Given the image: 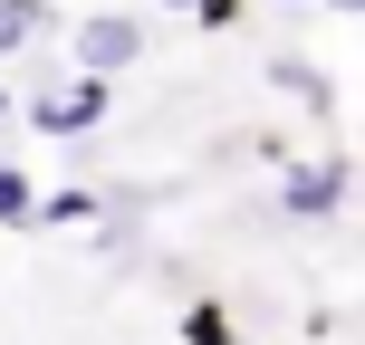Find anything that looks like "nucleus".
Wrapping results in <instances>:
<instances>
[{
    "label": "nucleus",
    "mask_w": 365,
    "mask_h": 345,
    "mask_svg": "<svg viewBox=\"0 0 365 345\" xmlns=\"http://www.w3.org/2000/svg\"><path fill=\"white\" fill-rule=\"evenodd\" d=\"M327 10H356V0H327Z\"/></svg>",
    "instance_id": "9"
},
{
    "label": "nucleus",
    "mask_w": 365,
    "mask_h": 345,
    "mask_svg": "<svg viewBox=\"0 0 365 345\" xmlns=\"http://www.w3.org/2000/svg\"><path fill=\"white\" fill-rule=\"evenodd\" d=\"M135 58H145V19H125V10L77 19V77H106L115 87V68H135Z\"/></svg>",
    "instance_id": "1"
},
{
    "label": "nucleus",
    "mask_w": 365,
    "mask_h": 345,
    "mask_svg": "<svg viewBox=\"0 0 365 345\" xmlns=\"http://www.w3.org/2000/svg\"><path fill=\"white\" fill-rule=\"evenodd\" d=\"M29 211H38L29 173H10V164H0V230H29Z\"/></svg>",
    "instance_id": "5"
},
{
    "label": "nucleus",
    "mask_w": 365,
    "mask_h": 345,
    "mask_svg": "<svg viewBox=\"0 0 365 345\" xmlns=\"http://www.w3.org/2000/svg\"><path fill=\"white\" fill-rule=\"evenodd\" d=\"M182 345H240L221 307H182Z\"/></svg>",
    "instance_id": "6"
},
{
    "label": "nucleus",
    "mask_w": 365,
    "mask_h": 345,
    "mask_svg": "<svg viewBox=\"0 0 365 345\" xmlns=\"http://www.w3.org/2000/svg\"><path fill=\"white\" fill-rule=\"evenodd\" d=\"M192 19L202 29H240V0H192Z\"/></svg>",
    "instance_id": "8"
},
{
    "label": "nucleus",
    "mask_w": 365,
    "mask_h": 345,
    "mask_svg": "<svg viewBox=\"0 0 365 345\" xmlns=\"http://www.w3.org/2000/svg\"><path fill=\"white\" fill-rule=\"evenodd\" d=\"M346 182H356L346 154H317V164H298L289 182H279V211H289V221H327L336 201H346Z\"/></svg>",
    "instance_id": "3"
},
{
    "label": "nucleus",
    "mask_w": 365,
    "mask_h": 345,
    "mask_svg": "<svg viewBox=\"0 0 365 345\" xmlns=\"http://www.w3.org/2000/svg\"><path fill=\"white\" fill-rule=\"evenodd\" d=\"M106 106H115V87H106V77H77V87H48V96H38V106H29V125L68 144V134H96V125H106Z\"/></svg>",
    "instance_id": "2"
},
{
    "label": "nucleus",
    "mask_w": 365,
    "mask_h": 345,
    "mask_svg": "<svg viewBox=\"0 0 365 345\" xmlns=\"http://www.w3.org/2000/svg\"><path fill=\"white\" fill-rule=\"evenodd\" d=\"M58 29V10H48V0H0V58H10V48H29V38H48Z\"/></svg>",
    "instance_id": "4"
},
{
    "label": "nucleus",
    "mask_w": 365,
    "mask_h": 345,
    "mask_svg": "<svg viewBox=\"0 0 365 345\" xmlns=\"http://www.w3.org/2000/svg\"><path fill=\"white\" fill-rule=\"evenodd\" d=\"M87 211H96V201H87V192H48V201H38V211H29V221H48V230H58V221H87Z\"/></svg>",
    "instance_id": "7"
},
{
    "label": "nucleus",
    "mask_w": 365,
    "mask_h": 345,
    "mask_svg": "<svg viewBox=\"0 0 365 345\" xmlns=\"http://www.w3.org/2000/svg\"><path fill=\"white\" fill-rule=\"evenodd\" d=\"M182 10H192V0H182Z\"/></svg>",
    "instance_id": "11"
},
{
    "label": "nucleus",
    "mask_w": 365,
    "mask_h": 345,
    "mask_svg": "<svg viewBox=\"0 0 365 345\" xmlns=\"http://www.w3.org/2000/svg\"><path fill=\"white\" fill-rule=\"evenodd\" d=\"M0 115H10V87H0Z\"/></svg>",
    "instance_id": "10"
}]
</instances>
